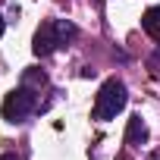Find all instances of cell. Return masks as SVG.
Masks as SVG:
<instances>
[{"instance_id":"cell-6","label":"cell","mask_w":160,"mask_h":160,"mask_svg":"<svg viewBox=\"0 0 160 160\" xmlns=\"http://www.w3.org/2000/svg\"><path fill=\"white\" fill-rule=\"evenodd\" d=\"M44 82H47V75H44V72H35V69L22 72V85H44Z\"/></svg>"},{"instance_id":"cell-1","label":"cell","mask_w":160,"mask_h":160,"mask_svg":"<svg viewBox=\"0 0 160 160\" xmlns=\"http://www.w3.org/2000/svg\"><path fill=\"white\" fill-rule=\"evenodd\" d=\"M122 107H126V85L119 78H107L94 101V119H113Z\"/></svg>"},{"instance_id":"cell-3","label":"cell","mask_w":160,"mask_h":160,"mask_svg":"<svg viewBox=\"0 0 160 160\" xmlns=\"http://www.w3.org/2000/svg\"><path fill=\"white\" fill-rule=\"evenodd\" d=\"M63 44V38H60V32H57V22H44L41 28H38V35H35V53L38 57H50L57 47Z\"/></svg>"},{"instance_id":"cell-2","label":"cell","mask_w":160,"mask_h":160,"mask_svg":"<svg viewBox=\"0 0 160 160\" xmlns=\"http://www.w3.org/2000/svg\"><path fill=\"white\" fill-rule=\"evenodd\" d=\"M35 107H38V98L32 94L28 85H22V88H16V91L7 94V101H3V119L7 122H22L28 113H35Z\"/></svg>"},{"instance_id":"cell-7","label":"cell","mask_w":160,"mask_h":160,"mask_svg":"<svg viewBox=\"0 0 160 160\" xmlns=\"http://www.w3.org/2000/svg\"><path fill=\"white\" fill-rule=\"evenodd\" d=\"M0 160H16V157L13 154H0Z\"/></svg>"},{"instance_id":"cell-8","label":"cell","mask_w":160,"mask_h":160,"mask_svg":"<svg viewBox=\"0 0 160 160\" xmlns=\"http://www.w3.org/2000/svg\"><path fill=\"white\" fill-rule=\"evenodd\" d=\"M0 38H3V19H0Z\"/></svg>"},{"instance_id":"cell-5","label":"cell","mask_w":160,"mask_h":160,"mask_svg":"<svg viewBox=\"0 0 160 160\" xmlns=\"http://www.w3.org/2000/svg\"><path fill=\"white\" fill-rule=\"evenodd\" d=\"M141 28H144L151 38H160V7H151V10L141 16Z\"/></svg>"},{"instance_id":"cell-4","label":"cell","mask_w":160,"mask_h":160,"mask_svg":"<svg viewBox=\"0 0 160 160\" xmlns=\"http://www.w3.org/2000/svg\"><path fill=\"white\" fill-rule=\"evenodd\" d=\"M144 138H148V129H144L141 116H132V119H129V129H126V144H138V141H144Z\"/></svg>"}]
</instances>
